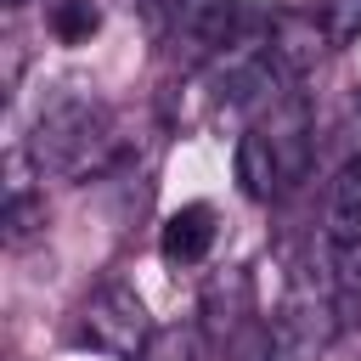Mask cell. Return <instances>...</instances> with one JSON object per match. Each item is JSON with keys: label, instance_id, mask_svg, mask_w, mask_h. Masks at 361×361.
<instances>
[{"label": "cell", "instance_id": "13", "mask_svg": "<svg viewBox=\"0 0 361 361\" xmlns=\"http://www.w3.org/2000/svg\"><path fill=\"white\" fill-rule=\"evenodd\" d=\"M135 361H192V344H186V333H152V344L135 355Z\"/></svg>", "mask_w": 361, "mask_h": 361}, {"label": "cell", "instance_id": "14", "mask_svg": "<svg viewBox=\"0 0 361 361\" xmlns=\"http://www.w3.org/2000/svg\"><path fill=\"white\" fill-rule=\"evenodd\" d=\"M6 6H23V0H6Z\"/></svg>", "mask_w": 361, "mask_h": 361}, {"label": "cell", "instance_id": "5", "mask_svg": "<svg viewBox=\"0 0 361 361\" xmlns=\"http://www.w3.org/2000/svg\"><path fill=\"white\" fill-rule=\"evenodd\" d=\"M327 45H333V39H327V23H322L316 11H276V17H271L265 56H271V68H276L282 79H305V73L322 62Z\"/></svg>", "mask_w": 361, "mask_h": 361}, {"label": "cell", "instance_id": "1", "mask_svg": "<svg viewBox=\"0 0 361 361\" xmlns=\"http://www.w3.org/2000/svg\"><path fill=\"white\" fill-rule=\"evenodd\" d=\"M118 152V124H113V107L85 96V90H62L39 107L34 118V164L39 175H62V180H79V175H96L107 169V158Z\"/></svg>", "mask_w": 361, "mask_h": 361}, {"label": "cell", "instance_id": "9", "mask_svg": "<svg viewBox=\"0 0 361 361\" xmlns=\"http://www.w3.org/2000/svg\"><path fill=\"white\" fill-rule=\"evenodd\" d=\"M327 288L338 305V322H361V243H327Z\"/></svg>", "mask_w": 361, "mask_h": 361}, {"label": "cell", "instance_id": "3", "mask_svg": "<svg viewBox=\"0 0 361 361\" xmlns=\"http://www.w3.org/2000/svg\"><path fill=\"white\" fill-rule=\"evenodd\" d=\"M79 344L113 355V361H135L152 344V322L147 305L130 282H102L85 305H79Z\"/></svg>", "mask_w": 361, "mask_h": 361}, {"label": "cell", "instance_id": "8", "mask_svg": "<svg viewBox=\"0 0 361 361\" xmlns=\"http://www.w3.org/2000/svg\"><path fill=\"white\" fill-rule=\"evenodd\" d=\"M327 243H361V158H350L327 186Z\"/></svg>", "mask_w": 361, "mask_h": 361}, {"label": "cell", "instance_id": "7", "mask_svg": "<svg viewBox=\"0 0 361 361\" xmlns=\"http://www.w3.org/2000/svg\"><path fill=\"white\" fill-rule=\"evenodd\" d=\"M231 169H237V186H243V197H254V203H271V197H282V192H288V180H282V164H276V152H271V141H265L259 130H243V135H237Z\"/></svg>", "mask_w": 361, "mask_h": 361}, {"label": "cell", "instance_id": "6", "mask_svg": "<svg viewBox=\"0 0 361 361\" xmlns=\"http://www.w3.org/2000/svg\"><path fill=\"white\" fill-rule=\"evenodd\" d=\"M220 237V214L209 203H180L164 226H158V254L169 265H197Z\"/></svg>", "mask_w": 361, "mask_h": 361}, {"label": "cell", "instance_id": "2", "mask_svg": "<svg viewBox=\"0 0 361 361\" xmlns=\"http://www.w3.org/2000/svg\"><path fill=\"white\" fill-rule=\"evenodd\" d=\"M265 327H271V361H316L333 344V333L344 327L327 276H322V288L310 276H293V288L282 293V305Z\"/></svg>", "mask_w": 361, "mask_h": 361}, {"label": "cell", "instance_id": "10", "mask_svg": "<svg viewBox=\"0 0 361 361\" xmlns=\"http://www.w3.org/2000/svg\"><path fill=\"white\" fill-rule=\"evenodd\" d=\"M96 28H102L96 0H56V6H51V34H56L62 45H90Z\"/></svg>", "mask_w": 361, "mask_h": 361}, {"label": "cell", "instance_id": "11", "mask_svg": "<svg viewBox=\"0 0 361 361\" xmlns=\"http://www.w3.org/2000/svg\"><path fill=\"white\" fill-rule=\"evenodd\" d=\"M6 248H23L28 237H39L45 231V203L34 197V192H23V197H6Z\"/></svg>", "mask_w": 361, "mask_h": 361}, {"label": "cell", "instance_id": "12", "mask_svg": "<svg viewBox=\"0 0 361 361\" xmlns=\"http://www.w3.org/2000/svg\"><path fill=\"white\" fill-rule=\"evenodd\" d=\"M322 23H327V39L333 45L361 39V0H327L322 6Z\"/></svg>", "mask_w": 361, "mask_h": 361}, {"label": "cell", "instance_id": "4", "mask_svg": "<svg viewBox=\"0 0 361 361\" xmlns=\"http://www.w3.org/2000/svg\"><path fill=\"white\" fill-rule=\"evenodd\" d=\"M254 107H259V124L254 130L271 141V152L282 164V180L299 186L310 175V158H316V124H310V102L299 90V79H276Z\"/></svg>", "mask_w": 361, "mask_h": 361}]
</instances>
